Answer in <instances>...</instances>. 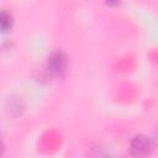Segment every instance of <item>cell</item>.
<instances>
[{"instance_id": "2", "label": "cell", "mask_w": 158, "mask_h": 158, "mask_svg": "<svg viewBox=\"0 0 158 158\" xmlns=\"http://www.w3.org/2000/svg\"><path fill=\"white\" fill-rule=\"evenodd\" d=\"M49 63H51V70L54 73H59L64 67V58L60 53H58L51 58Z\"/></svg>"}, {"instance_id": "1", "label": "cell", "mask_w": 158, "mask_h": 158, "mask_svg": "<svg viewBox=\"0 0 158 158\" xmlns=\"http://www.w3.org/2000/svg\"><path fill=\"white\" fill-rule=\"evenodd\" d=\"M131 152L133 156H147L153 149V143L149 137L136 136L131 141Z\"/></svg>"}]
</instances>
